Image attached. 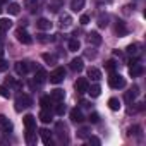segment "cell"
Segmentation results:
<instances>
[{"label":"cell","mask_w":146,"mask_h":146,"mask_svg":"<svg viewBox=\"0 0 146 146\" xmlns=\"http://www.w3.org/2000/svg\"><path fill=\"white\" fill-rule=\"evenodd\" d=\"M31 105H33V100L29 95H19L16 98V112H21L23 108H28Z\"/></svg>","instance_id":"1"},{"label":"cell","mask_w":146,"mask_h":146,"mask_svg":"<svg viewBox=\"0 0 146 146\" xmlns=\"http://www.w3.org/2000/svg\"><path fill=\"white\" fill-rule=\"evenodd\" d=\"M64 78H65V69H64V67H57L55 70L50 72V76H48V79H50L52 84H58V83H62Z\"/></svg>","instance_id":"2"},{"label":"cell","mask_w":146,"mask_h":146,"mask_svg":"<svg viewBox=\"0 0 146 146\" xmlns=\"http://www.w3.org/2000/svg\"><path fill=\"white\" fill-rule=\"evenodd\" d=\"M108 84H110V88H113V90H122V88L125 86V79H124L120 74H113V72H112V76L108 78Z\"/></svg>","instance_id":"3"},{"label":"cell","mask_w":146,"mask_h":146,"mask_svg":"<svg viewBox=\"0 0 146 146\" xmlns=\"http://www.w3.org/2000/svg\"><path fill=\"white\" fill-rule=\"evenodd\" d=\"M16 38H17V41L23 43V45H31V43H33V38H31L29 33H28L26 29H23V28H19V29L16 31Z\"/></svg>","instance_id":"4"},{"label":"cell","mask_w":146,"mask_h":146,"mask_svg":"<svg viewBox=\"0 0 146 146\" xmlns=\"http://www.w3.org/2000/svg\"><path fill=\"white\" fill-rule=\"evenodd\" d=\"M14 69H16V74L17 76H26L28 72H29V69H31V64L29 62H16Z\"/></svg>","instance_id":"5"},{"label":"cell","mask_w":146,"mask_h":146,"mask_svg":"<svg viewBox=\"0 0 146 146\" xmlns=\"http://www.w3.org/2000/svg\"><path fill=\"white\" fill-rule=\"evenodd\" d=\"M0 131H2L4 134L12 132V122H11L5 115H0Z\"/></svg>","instance_id":"6"},{"label":"cell","mask_w":146,"mask_h":146,"mask_svg":"<svg viewBox=\"0 0 146 146\" xmlns=\"http://www.w3.org/2000/svg\"><path fill=\"white\" fill-rule=\"evenodd\" d=\"M88 79L86 78H79L78 81H76V84H74V88H76V91L79 93V95H83V93H86L88 91Z\"/></svg>","instance_id":"7"},{"label":"cell","mask_w":146,"mask_h":146,"mask_svg":"<svg viewBox=\"0 0 146 146\" xmlns=\"http://www.w3.org/2000/svg\"><path fill=\"white\" fill-rule=\"evenodd\" d=\"M55 131H57L58 137H60L62 141H65V143H67V125H65L64 122H57V125H55Z\"/></svg>","instance_id":"8"},{"label":"cell","mask_w":146,"mask_h":146,"mask_svg":"<svg viewBox=\"0 0 146 146\" xmlns=\"http://www.w3.org/2000/svg\"><path fill=\"white\" fill-rule=\"evenodd\" d=\"M40 137H41L43 144H46V146H52L53 144V139H52V134H50L48 129H40Z\"/></svg>","instance_id":"9"},{"label":"cell","mask_w":146,"mask_h":146,"mask_svg":"<svg viewBox=\"0 0 146 146\" xmlns=\"http://www.w3.org/2000/svg\"><path fill=\"white\" fill-rule=\"evenodd\" d=\"M38 119L43 122V124H50L52 122V119H53V115H52V112H50V108H43L41 112H40V115H38Z\"/></svg>","instance_id":"10"},{"label":"cell","mask_w":146,"mask_h":146,"mask_svg":"<svg viewBox=\"0 0 146 146\" xmlns=\"http://www.w3.org/2000/svg\"><path fill=\"white\" fill-rule=\"evenodd\" d=\"M129 74H131L132 78H137V76H141V74H143V65H141L139 62H136V64L129 65Z\"/></svg>","instance_id":"11"},{"label":"cell","mask_w":146,"mask_h":146,"mask_svg":"<svg viewBox=\"0 0 146 146\" xmlns=\"http://www.w3.org/2000/svg\"><path fill=\"white\" fill-rule=\"evenodd\" d=\"M70 120H72V122H76V124H81V122L84 120L83 112L78 110V108H72V110H70Z\"/></svg>","instance_id":"12"},{"label":"cell","mask_w":146,"mask_h":146,"mask_svg":"<svg viewBox=\"0 0 146 146\" xmlns=\"http://www.w3.org/2000/svg\"><path fill=\"white\" fill-rule=\"evenodd\" d=\"M23 122H24L26 131H35V127H36V119H35L33 115H26V117L23 119Z\"/></svg>","instance_id":"13"},{"label":"cell","mask_w":146,"mask_h":146,"mask_svg":"<svg viewBox=\"0 0 146 146\" xmlns=\"http://www.w3.org/2000/svg\"><path fill=\"white\" fill-rule=\"evenodd\" d=\"M69 65H70V69H72V70L79 72V70H83V67H84V62H83V58H81V57H78V58H72Z\"/></svg>","instance_id":"14"},{"label":"cell","mask_w":146,"mask_h":146,"mask_svg":"<svg viewBox=\"0 0 146 146\" xmlns=\"http://www.w3.org/2000/svg\"><path fill=\"white\" fill-rule=\"evenodd\" d=\"M88 43L90 45H102V36L96 33V31H91V33H88Z\"/></svg>","instance_id":"15"},{"label":"cell","mask_w":146,"mask_h":146,"mask_svg":"<svg viewBox=\"0 0 146 146\" xmlns=\"http://www.w3.org/2000/svg\"><path fill=\"white\" fill-rule=\"evenodd\" d=\"M139 48H141L139 43H131V45L125 48V53L131 55V57H137V55H139Z\"/></svg>","instance_id":"16"},{"label":"cell","mask_w":146,"mask_h":146,"mask_svg":"<svg viewBox=\"0 0 146 146\" xmlns=\"http://www.w3.org/2000/svg\"><path fill=\"white\" fill-rule=\"evenodd\" d=\"M88 78H91V81H100V79H102V72H100V69L90 67V69H88Z\"/></svg>","instance_id":"17"},{"label":"cell","mask_w":146,"mask_h":146,"mask_svg":"<svg viewBox=\"0 0 146 146\" xmlns=\"http://www.w3.org/2000/svg\"><path fill=\"white\" fill-rule=\"evenodd\" d=\"M137 95H139V88H137V86H132V88L125 93V102H127V103L134 102V98H136Z\"/></svg>","instance_id":"18"},{"label":"cell","mask_w":146,"mask_h":146,"mask_svg":"<svg viewBox=\"0 0 146 146\" xmlns=\"http://www.w3.org/2000/svg\"><path fill=\"white\" fill-rule=\"evenodd\" d=\"M36 28H38V29H43V31H46V29H52V23H50L48 19L41 17V19H38V21H36Z\"/></svg>","instance_id":"19"},{"label":"cell","mask_w":146,"mask_h":146,"mask_svg":"<svg viewBox=\"0 0 146 146\" xmlns=\"http://www.w3.org/2000/svg\"><path fill=\"white\" fill-rule=\"evenodd\" d=\"M64 96H65V91H64V90H58V88H57V90H53V91L50 93V98H52L53 102H62V100H64Z\"/></svg>","instance_id":"20"},{"label":"cell","mask_w":146,"mask_h":146,"mask_svg":"<svg viewBox=\"0 0 146 146\" xmlns=\"http://www.w3.org/2000/svg\"><path fill=\"white\" fill-rule=\"evenodd\" d=\"M11 28H12V21H11V19H7V17H0V31L5 33V31H9Z\"/></svg>","instance_id":"21"},{"label":"cell","mask_w":146,"mask_h":146,"mask_svg":"<svg viewBox=\"0 0 146 146\" xmlns=\"http://www.w3.org/2000/svg\"><path fill=\"white\" fill-rule=\"evenodd\" d=\"M86 93H90L91 98H98L100 93H102V88H100V84H93V86H88V91Z\"/></svg>","instance_id":"22"},{"label":"cell","mask_w":146,"mask_h":146,"mask_svg":"<svg viewBox=\"0 0 146 146\" xmlns=\"http://www.w3.org/2000/svg\"><path fill=\"white\" fill-rule=\"evenodd\" d=\"M46 72L43 70V69H36V74H35V81H38V84H41V83H45L46 81Z\"/></svg>","instance_id":"23"},{"label":"cell","mask_w":146,"mask_h":146,"mask_svg":"<svg viewBox=\"0 0 146 146\" xmlns=\"http://www.w3.org/2000/svg\"><path fill=\"white\" fill-rule=\"evenodd\" d=\"M115 33H117L119 36H125V35H127V28H125V24H124L122 21H117V23H115Z\"/></svg>","instance_id":"24"},{"label":"cell","mask_w":146,"mask_h":146,"mask_svg":"<svg viewBox=\"0 0 146 146\" xmlns=\"http://www.w3.org/2000/svg\"><path fill=\"white\" fill-rule=\"evenodd\" d=\"M84 4H86V0H72V2H70V9L74 12H79L84 7Z\"/></svg>","instance_id":"25"},{"label":"cell","mask_w":146,"mask_h":146,"mask_svg":"<svg viewBox=\"0 0 146 146\" xmlns=\"http://www.w3.org/2000/svg\"><path fill=\"white\" fill-rule=\"evenodd\" d=\"M7 11H9V14H12V16H17V14L21 12V5H19V4H16V2H12V4H9Z\"/></svg>","instance_id":"26"},{"label":"cell","mask_w":146,"mask_h":146,"mask_svg":"<svg viewBox=\"0 0 146 146\" xmlns=\"http://www.w3.org/2000/svg\"><path fill=\"white\" fill-rule=\"evenodd\" d=\"M70 24H72V17H70V16H67V14L60 16V26H62V28H69Z\"/></svg>","instance_id":"27"},{"label":"cell","mask_w":146,"mask_h":146,"mask_svg":"<svg viewBox=\"0 0 146 146\" xmlns=\"http://www.w3.org/2000/svg\"><path fill=\"white\" fill-rule=\"evenodd\" d=\"M52 102H53V100H52L48 95L40 98V105H41V108H50V107H52Z\"/></svg>","instance_id":"28"},{"label":"cell","mask_w":146,"mask_h":146,"mask_svg":"<svg viewBox=\"0 0 146 146\" xmlns=\"http://www.w3.org/2000/svg\"><path fill=\"white\" fill-rule=\"evenodd\" d=\"M79 46H81V43H79L78 38H72V40L69 41V50H70V52H78Z\"/></svg>","instance_id":"29"},{"label":"cell","mask_w":146,"mask_h":146,"mask_svg":"<svg viewBox=\"0 0 146 146\" xmlns=\"http://www.w3.org/2000/svg\"><path fill=\"white\" fill-rule=\"evenodd\" d=\"M41 58H43L46 64H50V65L57 64V57H55V55H52V53H43V55H41Z\"/></svg>","instance_id":"30"},{"label":"cell","mask_w":146,"mask_h":146,"mask_svg":"<svg viewBox=\"0 0 146 146\" xmlns=\"http://www.w3.org/2000/svg\"><path fill=\"white\" fill-rule=\"evenodd\" d=\"M108 107H110V110L117 112V110L120 108V102H119V98H110V100H108Z\"/></svg>","instance_id":"31"},{"label":"cell","mask_w":146,"mask_h":146,"mask_svg":"<svg viewBox=\"0 0 146 146\" xmlns=\"http://www.w3.org/2000/svg\"><path fill=\"white\" fill-rule=\"evenodd\" d=\"M141 132V125H131L127 127V136H137Z\"/></svg>","instance_id":"32"},{"label":"cell","mask_w":146,"mask_h":146,"mask_svg":"<svg viewBox=\"0 0 146 146\" xmlns=\"http://www.w3.org/2000/svg\"><path fill=\"white\" fill-rule=\"evenodd\" d=\"M105 69L112 74V72H115V69H117V64H115L113 60H107V62H105Z\"/></svg>","instance_id":"33"},{"label":"cell","mask_w":146,"mask_h":146,"mask_svg":"<svg viewBox=\"0 0 146 146\" xmlns=\"http://www.w3.org/2000/svg\"><path fill=\"white\" fill-rule=\"evenodd\" d=\"M24 5L33 12V11L36 9V5H38V0H24Z\"/></svg>","instance_id":"34"},{"label":"cell","mask_w":146,"mask_h":146,"mask_svg":"<svg viewBox=\"0 0 146 146\" xmlns=\"http://www.w3.org/2000/svg\"><path fill=\"white\" fill-rule=\"evenodd\" d=\"M55 113L57 115H64L65 113V105L62 102H57V107H55Z\"/></svg>","instance_id":"35"},{"label":"cell","mask_w":146,"mask_h":146,"mask_svg":"<svg viewBox=\"0 0 146 146\" xmlns=\"http://www.w3.org/2000/svg\"><path fill=\"white\" fill-rule=\"evenodd\" d=\"M107 21H108L107 16H100V17H98V26H100V28H107V26H108Z\"/></svg>","instance_id":"36"},{"label":"cell","mask_w":146,"mask_h":146,"mask_svg":"<svg viewBox=\"0 0 146 146\" xmlns=\"http://www.w3.org/2000/svg\"><path fill=\"white\" fill-rule=\"evenodd\" d=\"M88 134H90V129H86V127H83V129L78 131V137H81V139L88 137Z\"/></svg>","instance_id":"37"},{"label":"cell","mask_w":146,"mask_h":146,"mask_svg":"<svg viewBox=\"0 0 146 146\" xmlns=\"http://www.w3.org/2000/svg\"><path fill=\"white\" fill-rule=\"evenodd\" d=\"M0 96H4V98L11 96V91L7 90V86H0Z\"/></svg>","instance_id":"38"},{"label":"cell","mask_w":146,"mask_h":146,"mask_svg":"<svg viewBox=\"0 0 146 146\" xmlns=\"http://www.w3.org/2000/svg\"><path fill=\"white\" fill-rule=\"evenodd\" d=\"M9 69V62H5L4 58H0V72H4Z\"/></svg>","instance_id":"39"},{"label":"cell","mask_w":146,"mask_h":146,"mask_svg":"<svg viewBox=\"0 0 146 146\" xmlns=\"http://www.w3.org/2000/svg\"><path fill=\"white\" fill-rule=\"evenodd\" d=\"M79 23H81L83 26H86V24L90 23V16H88V14H83V16H81V19H79Z\"/></svg>","instance_id":"40"},{"label":"cell","mask_w":146,"mask_h":146,"mask_svg":"<svg viewBox=\"0 0 146 146\" xmlns=\"http://www.w3.org/2000/svg\"><path fill=\"white\" fill-rule=\"evenodd\" d=\"M88 119H90V122L96 124V122L100 120V115H98V113H90V117H88Z\"/></svg>","instance_id":"41"},{"label":"cell","mask_w":146,"mask_h":146,"mask_svg":"<svg viewBox=\"0 0 146 146\" xmlns=\"http://www.w3.org/2000/svg\"><path fill=\"white\" fill-rule=\"evenodd\" d=\"M100 143H102V141H100L98 137H95V136H91V137H90V144H96V146H98Z\"/></svg>","instance_id":"42"},{"label":"cell","mask_w":146,"mask_h":146,"mask_svg":"<svg viewBox=\"0 0 146 146\" xmlns=\"http://www.w3.org/2000/svg\"><path fill=\"white\" fill-rule=\"evenodd\" d=\"M38 40H40V41H43V43H45V41H50V38H46L45 35H40V38H38Z\"/></svg>","instance_id":"43"},{"label":"cell","mask_w":146,"mask_h":146,"mask_svg":"<svg viewBox=\"0 0 146 146\" xmlns=\"http://www.w3.org/2000/svg\"><path fill=\"white\" fill-rule=\"evenodd\" d=\"M81 105H83V107H84V108H90V103H88V102H86V100H83V102H81Z\"/></svg>","instance_id":"44"},{"label":"cell","mask_w":146,"mask_h":146,"mask_svg":"<svg viewBox=\"0 0 146 146\" xmlns=\"http://www.w3.org/2000/svg\"><path fill=\"white\" fill-rule=\"evenodd\" d=\"M2 55H4V45L0 43V57H2Z\"/></svg>","instance_id":"45"},{"label":"cell","mask_w":146,"mask_h":146,"mask_svg":"<svg viewBox=\"0 0 146 146\" xmlns=\"http://www.w3.org/2000/svg\"><path fill=\"white\" fill-rule=\"evenodd\" d=\"M5 2H9V0H0V4H5Z\"/></svg>","instance_id":"46"},{"label":"cell","mask_w":146,"mask_h":146,"mask_svg":"<svg viewBox=\"0 0 146 146\" xmlns=\"http://www.w3.org/2000/svg\"><path fill=\"white\" fill-rule=\"evenodd\" d=\"M0 12H2V9H0Z\"/></svg>","instance_id":"47"}]
</instances>
